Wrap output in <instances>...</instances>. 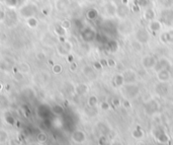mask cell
<instances>
[{
	"instance_id": "4",
	"label": "cell",
	"mask_w": 173,
	"mask_h": 145,
	"mask_svg": "<svg viewBox=\"0 0 173 145\" xmlns=\"http://www.w3.org/2000/svg\"><path fill=\"white\" fill-rule=\"evenodd\" d=\"M72 47H73V46H72L71 42L65 41V42H63V43H60V45L57 47V51H58V53L61 56H66V55H68L71 52Z\"/></svg>"
},
{
	"instance_id": "17",
	"label": "cell",
	"mask_w": 173,
	"mask_h": 145,
	"mask_svg": "<svg viewBox=\"0 0 173 145\" xmlns=\"http://www.w3.org/2000/svg\"><path fill=\"white\" fill-rule=\"evenodd\" d=\"M54 32H55V34L57 35V37L58 36H65V34H66V30H65V28H63L60 23H58V25H56L54 26Z\"/></svg>"
},
{
	"instance_id": "1",
	"label": "cell",
	"mask_w": 173,
	"mask_h": 145,
	"mask_svg": "<svg viewBox=\"0 0 173 145\" xmlns=\"http://www.w3.org/2000/svg\"><path fill=\"white\" fill-rule=\"evenodd\" d=\"M120 92L128 100L136 98L140 94V87L136 83H124L120 86Z\"/></svg>"
},
{
	"instance_id": "5",
	"label": "cell",
	"mask_w": 173,
	"mask_h": 145,
	"mask_svg": "<svg viewBox=\"0 0 173 145\" xmlns=\"http://www.w3.org/2000/svg\"><path fill=\"white\" fill-rule=\"evenodd\" d=\"M157 62V59L152 55H147L142 59V65L145 69H153Z\"/></svg>"
},
{
	"instance_id": "35",
	"label": "cell",
	"mask_w": 173,
	"mask_h": 145,
	"mask_svg": "<svg viewBox=\"0 0 173 145\" xmlns=\"http://www.w3.org/2000/svg\"><path fill=\"white\" fill-rule=\"evenodd\" d=\"M113 105H120V100H113Z\"/></svg>"
},
{
	"instance_id": "33",
	"label": "cell",
	"mask_w": 173,
	"mask_h": 145,
	"mask_svg": "<svg viewBox=\"0 0 173 145\" xmlns=\"http://www.w3.org/2000/svg\"><path fill=\"white\" fill-rule=\"evenodd\" d=\"M136 145H146V143L144 141H142V140H139V141L137 142V144Z\"/></svg>"
},
{
	"instance_id": "2",
	"label": "cell",
	"mask_w": 173,
	"mask_h": 145,
	"mask_svg": "<svg viewBox=\"0 0 173 145\" xmlns=\"http://www.w3.org/2000/svg\"><path fill=\"white\" fill-rule=\"evenodd\" d=\"M37 11H38L37 6L34 5V4H32V3L27 4V5H23V7L19 9V13H20V15L23 17H25V19L28 18V17L34 16Z\"/></svg>"
},
{
	"instance_id": "20",
	"label": "cell",
	"mask_w": 173,
	"mask_h": 145,
	"mask_svg": "<svg viewBox=\"0 0 173 145\" xmlns=\"http://www.w3.org/2000/svg\"><path fill=\"white\" fill-rule=\"evenodd\" d=\"M74 139H75V141L77 142H83L85 141V134L83 133V132L81 131H77L75 134H74Z\"/></svg>"
},
{
	"instance_id": "21",
	"label": "cell",
	"mask_w": 173,
	"mask_h": 145,
	"mask_svg": "<svg viewBox=\"0 0 173 145\" xmlns=\"http://www.w3.org/2000/svg\"><path fill=\"white\" fill-rule=\"evenodd\" d=\"M144 16H145V18L147 21H153V19L155 18V12L153 9H147L145 11V14H144Z\"/></svg>"
},
{
	"instance_id": "37",
	"label": "cell",
	"mask_w": 173,
	"mask_h": 145,
	"mask_svg": "<svg viewBox=\"0 0 173 145\" xmlns=\"http://www.w3.org/2000/svg\"><path fill=\"white\" fill-rule=\"evenodd\" d=\"M171 25H172V28H173V19H172V21H171Z\"/></svg>"
},
{
	"instance_id": "3",
	"label": "cell",
	"mask_w": 173,
	"mask_h": 145,
	"mask_svg": "<svg viewBox=\"0 0 173 145\" xmlns=\"http://www.w3.org/2000/svg\"><path fill=\"white\" fill-rule=\"evenodd\" d=\"M136 40H138L142 44L148 43L149 40H150L149 30H146V28H140V30H138L137 33H136Z\"/></svg>"
},
{
	"instance_id": "15",
	"label": "cell",
	"mask_w": 173,
	"mask_h": 145,
	"mask_svg": "<svg viewBox=\"0 0 173 145\" xmlns=\"http://www.w3.org/2000/svg\"><path fill=\"white\" fill-rule=\"evenodd\" d=\"M113 83L117 87L122 86L124 84V79L122 74H117V75H115V77H113Z\"/></svg>"
},
{
	"instance_id": "30",
	"label": "cell",
	"mask_w": 173,
	"mask_h": 145,
	"mask_svg": "<svg viewBox=\"0 0 173 145\" xmlns=\"http://www.w3.org/2000/svg\"><path fill=\"white\" fill-rule=\"evenodd\" d=\"M61 70H62V67H61V65L54 66V72H56V73H60Z\"/></svg>"
},
{
	"instance_id": "27",
	"label": "cell",
	"mask_w": 173,
	"mask_h": 145,
	"mask_svg": "<svg viewBox=\"0 0 173 145\" xmlns=\"http://www.w3.org/2000/svg\"><path fill=\"white\" fill-rule=\"evenodd\" d=\"M87 17H88L89 19H95L96 17H97V11H96L95 9L89 10V11L87 12Z\"/></svg>"
},
{
	"instance_id": "26",
	"label": "cell",
	"mask_w": 173,
	"mask_h": 145,
	"mask_svg": "<svg viewBox=\"0 0 173 145\" xmlns=\"http://www.w3.org/2000/svg\"><path fill=\"white\" fill-rule=\"evenodd\" d=\"M88 104H89V105H90V107H95V105L98 104L97 98H96L95 95L90 96V98H89V100H88Z\"/></svg>"
},
{
	"instance_id": "14",
	"label": "cell",
	"mask_w": 173,
	"mask_h": 145,
	"mask_svg": "<svg viewBox=\"0 0 173 145\" xmlns=\"http://www.w3.org/2000/svg\"><path fill=\"white\" fill-rule=\"evenodd\" d=\"M27 25L30 28H37L39 26V21L36 16H32L27 18Z\"/></svg>"
},
{
	"instance_id": "12",
	"label": "cell",
	"mask_w": 173,
	"mask_h": 145,
	"mask_svg": "<svg viewBox=\"0 0 173 145\" xmlns=\"http://www.w3.org/2000/svg\"><path fill=\"white\" fill-rule=\"evenodd\" d=\"M161 23L159 21L153 19L149 23V30H152V32H158V30H161Z\"/></svg>"
},
{
	"instance_id": "18",
	"label": "cell",
	"mask_w": 173,
	"mask_h": 145,
	"mask_svg": "<svg viewBox=\"0 0 173 145\" xmlns=\"http://www.w3.org/2000/svg\"><path fill=\"white\" fill-rule=\"evenodd\" d=\"M132 136L135 139H137V140H141L142 138L144 137V132L142 129H135V130L133 131V133H132Z\"/></svg>"
},
{
	"instance_id": "34",
	"label": "cell",
	"mask_w": 173,
	"mask_h": 145,
	"mask_svg": "<svg viewBox=\"0 0 173 145\" xmlns=\"http://www.w3.org/2000/svg\"><path fill=\"white\" fill-rule=\"evenodd\" d=\"M94 66H95L96 69H101V64H98V63H95V64H94Z\"/></svg>"
},
{
	"instance_id": "8",
	"label": "cell",
	"mask_w": 173,
	"mask_h": 145,
	"mask_svg": "<svg viewBox=\"0 0 173 145\" xmlns=\"http://www.w3.org/2000/svg\"><path fill=\"white\" fill-rule=\"evenodd\" d=\"M170 72L169 69H163L157 72V78H158L159 82H167L170 79Z\"/></svg>"
},
{
	"instance_id": "11",
	"label": "cell",
	"mask_w": 173,
	"mask_h": 145,
	"mask_svg": "<svg viewBox=\"0 0 173 145\" xmlns=\"http://www.w3.org/2000/svg\"><path fill=\"white\" fill-rule=\"evenodd\" d=\"M156 92L160 95H165L168 92V87L165 84V82H160L159 84L156 85Z\"/></svg>"
},
{
	"instance_id": "22",
	"label": "cell",
	"mask_w": 173,
	"mask_h": 145,
	"mask_svg": "<svg viewBox=\"0 0 173 145\" xmlns=\"http://www.w3.org/2000/svg\"><path fill=\"white\" fill-rule=\"evenodd\" d=\"M4 3L8 8H15L18 5V0H5Z\"/></svg>"
},
{
	"instance_id": "36",
	"label": "cell",
	"mask_w": 173,
	"mask_h": 145,
	"mask_svg": "<svg viewBox=\"0 0 173 145\" xmlns=\"http://www.w3.org/2000/svg\"><path fill=\"white\" fill-rule=\"evenodd\" d=\"M1 11H3V9H2V6L0 5V12H1Z\"/></svg>"
},
{
	"instance_id": "19",
	"label": "cell",
	"mask_w": 173,
	"mask_h": 145,
	"mask_svg": "<svg viewBox=\"0 0 173 145\" xmlns=\"http://www.w3.org/2000/svg\"><path fill=\"white\" fill-rule=\"evenodd\" d=\"M106 9H107V13H108L109 15H115V14H117V6H115L113 3H109L106 5Z\"/></svg>"
},
{
	"instance_id": "6",
	"label": "cell",
	"mask_w": 173,
	"mask_h": 145,
	"mask_svg": "<svg viewBox=\"0 0 173 145\" xmlns=\"http://www.w3.org/2000/svg\"><path fill=\"white\" fill-rule=\"evenodd\" d=\"M170 68V62L167 60L166 58H161L159 60H157L156 64H155L154 68L153 69L155 70V72H158L160 70H163V69H169Z\"/></svg>"
},
{
	"instance_id": "7",
	"label": "cell",
	"mask_w": 173,
	"mask_h": 145,
	"mask_svg": "<svg viewBox=\"0 0 173 145\" xmlns=\"http://www.w3.org/2000/svg\"><path fill=\"white\" fill-rule=\"evenodd\" d=\"M122 76H124V83H135L136 79H137V74H136V72L131 69H128V70H126V71H124Z\"/></svg>"
},
{
	"instance_id": "32",
	"label": "cell",
	"mask_w": 173,
	"mask_h": 145,
	"mask_svg": "<svg viewBox=\"0 0 173 145\" xmlns=\"http://www.w3.org/2000/svg\"><path fill=\"white\" fill-rule=\"evenodd\" d=\"M107 65L108 66H111V67H113V66H115V63L113 60H111V59H109L108 61H107Z\"/></svg>"
},
{
	"instance_id": "24",
	"label": "cell",
	"mask_w": 173,
	"mask_h": 145,
	"mask_svg": "<svg viewBox=\"0 0 173 145\" xmlns=\"http://www.w3.org/2000/svg\"><path fill=\"white\" fill-rule=\"evenodd\" d=\"M132 48L137 52L142 51V43H140L138 40H135L134 42H132Z\"/></svg>"
},
{
	"instance_id": "16",
	"label": "cell",
	"mask_w": 173,
	"mask_h": 145,
	"mask_svg": "<svg viewBox=\"0 0 173 145\" xmlns=\"http://www.w3.org/2000/svg\"><path fill=\"white\" fill-rule=\"evenodd\" d=\"M156 139L158 140L160 143H166L168 141V136L164 131H159L156 134Z\"/></svg>"
},
{
	"instance_id": "13",
	"label": "cell",
	"mask_w": 173,
	"mask_h": 145,
	"mask_svg": "<svg viewBox=\"0 0 173 145\" xmlns=\"http://www.w3.org/2000/svg\"><path fill=\"white\" fill-rule=\"evenodd\" d=\"M83 73H84L87 77H89L91 79L96 77L95 71H94V69L92 67H90V66H85V67L83 68Z\"/></svg>"
},
{
	"instance_id": "23",
	"label": "cell",
	"mask_w": 173,
	"mask_h": 145,
	"mask_svg": "<svg viewBox=\"0 0 173 145\" xmlns=\"http://www.w3.org/2000/svg\"><path fill=\"white\" fill-rule=\"evenodd\" d=\"M76 91H77V92L79 94H85V93H87V91H88V86H87L86 84H80L77 86Z\"/></svg>"
},
{
	"instance_id": "29",
	"label": "cell",
	"mask_w": 173,
	"mask_h": 145,
	"mask_svg": "<svg viewBox=\"0 0 173 145\" xmlns=\"http://www.w3.org/2000/svg\"><path fill=\"white\" fill-rule=\"evenodd\" d=\"M6 19V14H5V11H1L0 12V23H3L4 21Z\"/></svg>"
},
{
	"instance_id": "31",
	"label": "cell",
	"mask_w": 173,
	"mask_h": 145,
	"mask_svg": "<svg viewBox=\"0 0 173 145\" xmlns=\"http://www.w3.org/2000/svg\"><path fill=\"white\" fill-rule=\"evenodd\" d=\"M101 109L102 110H104V111H106V110H108L109 109V105H108V103H102L101 104Z\"/></svg>"
},
{
	"instance_id": "10",
	"label": "cell",
	"mask_w": 173,
	"mask_h": 145,
	"mask_svg": "<svg viewBox=\"0 0 173 145\" xmlns=\"http://www.w3.org/2000/svg\"><path fill=\"white\" fill-rule=\"evenodd\" d=\"M146 110L149 114H154L157 112L158 110V103L155 102V100H149L146 105Z\"/></svg>"
},
{
	"instance_id": "28",
	"label": "cell",
	"mask_w": 173,
	"mask_h": 145,
	"mask_svg": "<svg viewBox=\"0 0 173 145\" xmlns=\"http://www.w3.org/2000/svg\"><path fill=\"white\" fill-rule=\"evenodd\" d=\"M60 25H62L66 30H69V28H71V23H70V21H68V19H64V21H62L60 23Z\"/></svg>"
},
{
	"instance_id": "25",
	"label": "cell",
	"mask_w": 173,
	"mask_h": 145,
	"mask_svg": "<svg viewBox=\"0 0 173 145\" xmlns=\"http://www.w3.org/2000/svg\"><path fill=\"white\" fill-rule=\"evenodd\" d=\"M164 36H165V41L166 42L172 43L173 42V30H169V32H166L165 34H164Z\"/></svg>"
},
{
	"instance_id": "9",
	"label": "cell",
	"mask_w": 173,
	"mask_h": 145,
	"mask_svg": "<svg viewBox=\"0 0 173 145\" xmlns=\"http://www.w3.org/2000/svg\"><path fill=\"white\" fill-rule=\"evenodd\" d=\"M70 6V0H56L55 7L58 11H65Z\"/></svg>"
}]
</instances>
